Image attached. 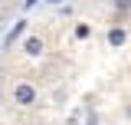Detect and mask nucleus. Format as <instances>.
<instances>
[{"label":"nucleus","instance_id":"obj_7","mask_svg":"<svg viewBox=\"0 0 131 125\" xmlns=\"http://www.w3.org/2000/svg\"><path fill=\"white\" fill-rule=\"evenodd\" d=\"M49 3H59V0H49Z\"/></svg>","mask_w":131,"mask_h":125},{"label":"nucleus","instance_id":"obj_6","mask_svg":"<svg viewBox=\"0 0 131 125\" xmlns=\"http://www.w3.org/2000/svg\"><path fill=\"white\" fill-rule=\"evenodd\" d=\"M115 7L118 10H131V0H115Z\"/></svg>","mask_w":131,"mask_h":125},{"label":"nucleus","instance_id":"obj_8","mask_svg":"<svg viewBox=\"0 0 131 125\" xmlns=\"http://www.w3.org/2000/svg\"><path fill=\"white\" fill-rule=\"evenodd\" d=\"M128 115H131V109H128Z\"/></svg>","mask_w":131,"mask_h":125},{"label":"nucleus","instance_id":"obj_5","mask_svg":"<svg viewBox=\"0 0 131 125\" xmlns=\"http://www.w3.org/2000/svg\"><path fill=\"white\" fill-rule=\"evenodd\" d=\"M75 36H79V40H85V36H89V26H85V23H79V26H75Z\"/></svg>","mask_w":131,"mask_h":125},{"label":"nucleus","instance_id":"obj_1","mask_svg":"<svg viewBox=\"0 0 131 125\" xmlns=\"http://www.w3.org/2000/svg\"><path fill=\"white\" fill-rule=\"evenodd\" d=\"M13 99L20 102V105H33V99H36V89H33V86H16V89H13Z\"/></svg>","mask_w":131,"mask_h":125},{"label":"nucleus","instance_id":"obj_4","mask_svg":"<svg viewBox=\"0 0 131 125\" xmlns=\"http://www.w3.org/2000/svg\"><path fill=\"white\" fill-rule=\"evenodd\" d=\"M125 40H128V33H125V30H112V33H108V43H112V46H121Z\"/></svg>","mask_w":131,"mask_h":125},{"label":"nucleus","instance_id":"obj_3","mask_svg":"<svg viewBox=\"0 0 131 125\" xmlns=\"http://www.w3.org/2000/svg\"><path fill=\"white\" fill-rule=\"evenodd\" d=\"M23 26H26V20H20V23H13V30L7 33V46H13V40L20 36V33H23Z\"/></svg>","mask_w":131,"mask_h":125},{"label":"nucleus","instance_id":"obj_2","mask_svg":"<svg viewBox=\"0 0 131 125\" xmlns=\"http://www.w3.org/2000/svg\"><path fill=\"white\" fill-rule=\"evenodd\" d=\"M26 53H30V56H39V53H43V40H39V36H30V40H26Z\"/></svg>","mask_w":131,"mask_h":125}]
</instances>
